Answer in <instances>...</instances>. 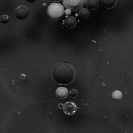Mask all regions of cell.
I'll list each match as a JSON object with an SVG mask.
<instances>
[{
    "label": "cell",
    "mask_w": 133,
    "mask_h": 133,
    "mask_svg": "<svg viewBox=\"0 0 133 133\" xmlns=\"http://www.w3.org/2000/svg\"><path fill=\"white\" fill-rule=\"evenodd\" d=\"M75 72V69L70 63L61 62L54 67L52 75L53 79L57 84L67 85L71 83L74 79Z\"/></svg>",
    "instance_id": "1"
},
{
    "label": "cell",
    "mask_w": 133,
    "mask_h": 133,
    "mask_svg": "<svg viewBox=\"0 0 133 133\" xmlns=\"http://www.w3.org/2000/svg\"><path fill=\"white\" fill-rule=\"evenodd\" d=\"M64 12L63 6L58 3L51 4L49 6L47 10L48 15L54 20H58L61 18Z\"/></svg>",
    "instance_id": "2"
},
{
    "label": "cell",
    "mask_w": 133,
    "mask_h": 133,
    "mask_svg": "<svg viewBox=\"0 0 133 133\" xmlns=\"http://www.w3.org/2000/svg\"><path fill=\"white\" fill-rule=\"evenodd\" d=\"M85 0H63L64 6L72 11L79 10L83 6Z\"/></svg>",
    "instance_id": "3"
},
{
    "label": "cell",
    "mask_w": 133,
    "mask_h": 133,
    "mask_svg": "<svg viewBox=\"0 0 133 133\" xmlns=\"http://www.w3.org/2000/svg\"><path fill=\"white\" fill-rule=\"evenodd\" d=\"M29 14L28 9L24 6H18L16 8L15 11V15L16 17L20 20L26 19L28 17Z\"/></svg>",
    "instance_id": "4"
},
{
    "label": "cell",
    "mask_w": 133,
    "mask_h": 133,
    "mask_svg": "<svg viewBox=\"0 0 133 133\" xmlns=\"http://www.w3.org/2000/svg\"><path fill=\"white\" fill-rule=\"evenodd\" d=\"M62 108L64 113L68 115L74 114L76 112L77 109L76 104L71 101L65 102L63 105Z\"/></svg>",
    "instance_id": "5"
},
{
    "label": "cell",
    "mask_w": 133,
    "mask_h": 133,
    "mask_svg": "<svg viewBox=\"0 0 133 133\" xmlns=\"http://www.w3.org/2000/svg\"><path fill=\"white\" fill-rule=\"evenodd\" d=\"M56 95L57 97L60 99H63L67 97L68 95V90L65 87H61L56 89Z\"/></svg>",
    "instance_id": "6"
},
{
    "label": "cell",
    "mask_w": 133,
    "mask_h": 133,
    "mask_svg": "<svg viewBox=\"0 0 133 133\" xmlns=\"http://www.w3.org/2000/svg\"><path fill=\"white\" fill-rule=\"evenodd\" d=\"M118 0H100L102 5L104 8L111 9L116 5Z\"/></svg>",
    "instance_id": "7"
},
{
    "label": "cell",
    "mask_w": 133,
    "mask_h": 133,
    "mask_svg": "<svg viewBox=\"0 0 133 133\" xmlns=\"http://www.w3.org/2000/svg\"><path fill=\"white\" fill-rule=\"evenodd\" d=\"M77 21L73 16H70L66 18L64 21V24L66 26L69 28L74 27L76 25Z\"/></svg>",
    "instance_id": "8"
},
{
    "label": "cell",
    "mask_w": 133,
    "mask_h": 133,
    "mask_svg": "<svg viewBox=\"0 0 133 133\" xmlns=\"http://www.w3.org/2000/svg\"><path fill=\"white\" fill-rule=\"evenodd\" d=\"M99 0H86L85 4L87 7L91 10L97 8L99 5Z\"/></svg>",
    "instance_id": "9"
},
{
    "label": "cell",
    "mask_w": 133,
    "mask_h": 133,
    "mask_svg": "<svg viewBox=\"0 0 133 133\" xmlns=\"http://www.w3.org/2000/svg\"><path fill=\"white\" fill-rule=\"evenodd\" d=\"M80 16L83 18H86L88 17L89 15L90 12L87 8H83L80 9L79 12Z\"/></svg>",
    "instance_id": "10"
},
{
    "label": "cell",
    "mask_w": 133,
    "mask_h": 133,
    "mask_svg": "<svg viewBox=\"0 0 133 133\" xmlns=\"http://www.w3.org/2000/svg\"><path fill=\"white\" fill-rule=\"evenodd\" d=\"M122 97L121 92L118 90L114 91L112 94V97L113 99L116 101H118L121 99Z\"/></svg>",
    "instance_id": "11"
},
{
    "label": "cell",
    "mask_w": 133,
    "mask_h": 133,
    "mask_svg": "<svg viewBox=\"0 0 133 133\" xmlns=\"http://www.w3.org/2000/svg\"><path fill=\"white\" fill-rule=\"evenodd\" d=\"M10 20L9 16L6 15H4L1 17L0 21L1 23L4 24H6L8 23Z\"/></svg>",
    "instance_id": "12"
},
{
    "label": "cell",
    "mask_w": 133,
    "mask_h": 133,
    "mask_svg": "<svg viewBox=\"0 0 133 133\" xmlns=\"http://www.w3.org/2000/svg\"><path fill=\"white\" fill-rule=\"evenodd\" d=\"M69 94L70 96L72 98L77 97L78 94L77 90L75 89H73L69 91Z\"/></svg>",
    "instance_id": "13"
},
{
    "label": "cell",
    "mask_w": 133,
    "mask_h": 133,
    "mask_svg": "<svg viewBox=\"0 0 133 133\" xmlns=\"http://www.w3.org/2000/svg\"><path fill=\"white\" fill-rule=\"evenodd\" d=\"M64 13L66 15H70L71 13V10L69 9H66L64 11Z\"/></svg>",
    "instance_id": "14"
},
{
    "label": "cell",
    "mask_w": 133,
    "mask_h": 133,
    "mask_svg": "<svg viewBox=\"0 0 133 133\" xmlns=\"http://www.w3.org/2000/svg\"><path fill=\"white\" fill-rule=\"evenodd\" d=\"M29 3H33L35 2L37 0H26Z\"/></svg>",
    "instance_id": "15"
},
{
    "label": "cell",
    "mask_w": 133,
    "mask_h": 133,
    "mask_svg": "<svg viewBox=\"0 0 133 133\" xmlns=\"http://www.w3.org/2000/svg\"><path fill=\"white\" fill-rule=\"evenodd\" d=\"M61 0H53V1L55 2H59Z\"/></svg>",
    "instance_id": "16"
},
{
    "label": "cell",
    "mask_w": 133,
    "mask_h": 133,
    "mask_svg": "<svg viewBox=\"0 0 133 133\" xmlns=\"http://www.w3.org/2000/svg\"><path fill=\"white\" fill-rule=\"evenodd\" d=\"M43 5L44 6H46V4L45 3H43Z\"/></svg>",
    "instance_id": "17"
}]
</instances>
